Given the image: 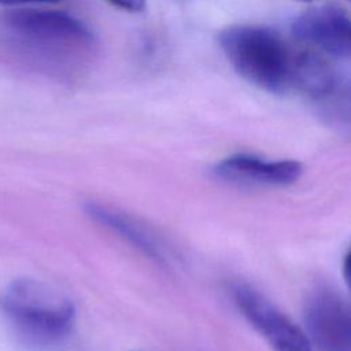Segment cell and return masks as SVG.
I'll return each instance as SVG.
<instances>
[{
  "label": "cell",
  "instance_id": "cell-1",
  "mask_svg": "<svg viewBox=\"0 0 351 351\" xmlns=\"http://www.w3.org/2000/svg\"><path fill=\"white\" fill-rule=\"evenodd\" d=\"M219 47L240 77L259 89L284 95L292 90L298 48L261 25H232L218 36Z\"/></svg>",
  "mask_w": 351,
  "mask_h": 351
},
{
  "label": "cell",
  "instance_id": "cell-2",
  "mask_svg": "<svg viewBox=\"0 0 351 351\" xmlns=\"http://www.w3.org/2000/svg\"><path fill=\"white\" fill-rule=\"evenodd\" d=\"M4 307L18 330L40 344L62 340L75 318L74 304L62 291L33 278L15 280L5 292Z\"/></svg>",
  "mask_w": 351,
  "mask_h": 351
},
{
  "label": "cell",
  "instance_id": "cell-3",
  "mask_svg": "<svg viewBox=\"0 0 351 351\" xmlns=\"http://www.w3.org/2000/svg\"><path fill=\"white\" fill-rule=\"evenodd\" d=\"M3 22L22 40L67 66H85L96 53V37L90 29L67 12L21 8L5 12Z\"/></svg>",
  "mask_w": 351,
  "mask_h": 351
},
{
  "label": "cell",
  "instance_id": "cell-4",
  "mask_svg": "<svg viewBox=\"0 0 351 351\" xmlns=\"http://www.w3.org/2000/svg\"><path fill=\"white\" fill-rule=\"evenodd\" d=\"M232 298L241 315L274 351H311L306 332L254 287L237 282Z\"/></svg>",
  "mask_w": 351,
  "mask_h": 351
},
{
  "label": "cell",
  "instance_id": "cell-5",
  "mask_svg": "<svg viewBox=\"0 0 351 351\" xmlns=\"http://www.w3.org/2000/svg\"><path fill=\"white\" fill-rule=\"evenodd\" d=\"M304 325L308 341L321 351H351V311L336 291L319 287L304 303Z\"/></svg>",
  "mask_w": 351,
  "mask_h": 351
},
{
  "label": "cell",
  "instance_id": "cell-6",
  "mask_svg": "<svg viewBox=\"0 0 351 351\" xmlns=\"http://www.w3.org/2000/svg\"><path fill=\"white\" fill-rule=\"evenodd\" d=\"M291 34L307 48L336 59L351 53V19L339 5L311 8L295 18Z\"/></svg>",
  "mask_w": 351,
  "mask_h": 351
},
{
  "label": "cell",
  "instance_id": "cell-7",
  "mask_svg": "<svg viewBox=\"0 0 351 351\" xmlns=\"http://www.w3.org/2000/svg\"><path fill=\"white\" fill-rule=\"evenodd\" d=\"M213 173L233 184L285 186L299 180L303 166L296 160H269L251 154H234L219 160Z\"/></svg>",
  "mask_w": 351,
  "mask_h": 351
},
{
  "label": "cell",
  "instance_id": "cell-8",
  "mask_svg": "<svg viewBox=\"0 0 351 351\" xmlns=\"http://www.w3.org/2000/svg\"><path fill=\"white\" fill-rule=\"evenodd\" d=\"M85 211L93 221L122 237L149 259L160 265L169 263L167 250L159 237L134 217H130L115 207L96 202L86 203Z\"/></svg>",
  "mask_w": 351,
  "mask_h": 351
},
{
  "label": "cell",
  "instance_id": "cell-9",
  "mask_svg": "<svg viewBox=\"0 0 351 351\" xmlns=\"http://www.w3.org/2000/svg\"><path fill=\"white\" fill-rule=\"evenodd\" d=\"M117 8L125 10L128 12H140L145 8V0H107Z\"/></svg>",
  "mask_w": 351,
  "mask_h": 351
},
{
  "label": "cell",
  "instance_id": "cell-10",
  "mask_svg": "<svg viewBox=\"0 0 351 351\" xmlns=\"http://www.w3.org/2000/svg\"><path fill=\"white\" fill-rule=\"evenodd\" d=\"M60 0H0L3 5H18V4H27V3H56Z\"/></svg>",
  "mask_w": 351,
  "mask_h": 351
},
{
  "label": "cell",
  "instance_id": "cell-11",
  "mask_svg": "<svg viewBox=\"0 0 351 351\" xmlns=\"http://www.w3.org/2000/svg\"><path fill=\"white\" fill-rule=\"evenodd\" d=\"M300 1H311V0H300Z\"/></svg>",
  "mask_w": 351,
  "mask_h": 351
}]
</instances>
